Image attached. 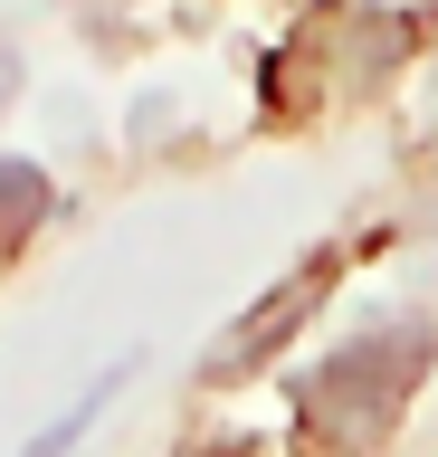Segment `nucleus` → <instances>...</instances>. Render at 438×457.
I'll list each match as a JSON object with an SVG mask.
<instances>
[{"mask_svg": "<svg viewBox=\"0 0 438 457\" xmlns=\"http://www.w3.org/2000/svg\"><path fill=\"white\" fill-rule=\"evenodd\" d=\"M419 362H429V334H372V343H352V353H334L324 371H305L295 400H305V420H315L324 438H352V448H362V438L391 428V410H401Z\"/></svg>", "mask_w": 438, "mask_h": 457, "instance_id": "1", "label": "nucleus"}, {"mask_svg": "<svg viewBox=\"0 0 438 457\" xmlns=\"http://www.w3.org/2000/svg\"><path fill=\"white\" fill-rule=\"evenodd\" d=\"M324 277H334V257H305V267H295V277L277 286V295H258V314H248V324H238V334L219 343V371L258 362V353H267V343H277V334H295V324H305V305H315V295H324Z\"/></svg>", "mask_w": 438, "mask_h": 457, "instance_id": "2", "label": "nucleus"}, {"mask_svg": "<svg viewBox=\"0 0 438 457\" xmlns=\"http://www.w3.org/2000/svg\"><path fill=\"white\" fill-rule=\"evenodd\" d=\"M48 220V171L38 162H0V238H20V228Z\"/></svg>", "mask_w": 438, "mask_h": 457, "instance_id": "3", "label": "nucleus"}, {"mask_svg": "<svg viewBox=\"0 0 438 457\" xmlns=\"http://www.w3.org/2000/svg\"><path fill=\"white\" fill-rule=\"evenodd\" d=\"M0 96H10V48H0Z\"/></svg>", "mask_w": 438, "mask_h": 457, "instance_id": "4", "label": "nucleus"}]
</instances>
